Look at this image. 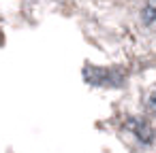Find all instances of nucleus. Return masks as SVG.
I'll return each mask as SVG.
<instances>
[{
	"mask_svg": "<svg viewBox=\"0 0 156 153\" xmlns=\"http://www.w3.org/2000/svg\"><path fill=\"white\" fill-rule=\"evenodd\" d=\"M130 128H133L135 136H137L141 142L150 145V142L154 140V130H152L150 121H145V119H133V121H130Z\"/></svg>",
	"mask_w": 156,
	"mask_h": 153,
	"instance_id": "obj_2",
	"label": "nucleus"
},
{
	"mask_svg": "<svg viewBox=\"0 0 156 153\" xmlns=\"http://www.w3.org/2000/svg\"><path fill=\"white\" fill-rule=\"evenodd\" d=\"M83 79L94 85V87H115L122 83V77L115 70L109 68H94V66H86L83 68Z\"/></svg>",
	"mask_w": 156,
	"mask_h": 153,
	"instance_id": "obj_1",
	"label": "nucleus"
},
{
	"mask_svg": "<svg viewBox=\"0 0 156 153\" xmlns=\"http://www.w3.org/2000/svg\"><path fill=\"white\" fill-rule=\"evenodd\" d=\"M147 108H150V113H154V115H156V91L150 96V100H147Z\"/></svg>",
	"mask_w": 156,
	"mask_h": 153,
	"instance_id": "obj_4",
	"label": "nucleus"
},
{
	"mask_svg": "<svg viewBox=\"0 0 156 153\" xmlns=\"http://www.w3.org/2000/svg\"><path fill=\"white\" fill-rule=\"evenodd\" d=\"M141 17H143V22H145L147 26L156 24V0H147V5L143 7Z\"/></svg>",
	"mask_w": 156,
	"mask_h": 153,
	"instance_id": "obj_3",
	"label": "nucleus"
}]
</instances>
